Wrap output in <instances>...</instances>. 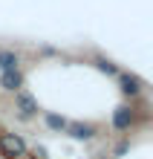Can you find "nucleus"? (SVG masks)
<instances>
[{
    "mask_svg": "<svg viewBox=\"0 0 153 159\" xmlns=\"http://www.w3.org/2000/svg\"><path fill=\"white\" fill-rule=\"evenodd\" d=\"M12 110H15V119L17 121H35V119H41L43 113V107H41V101L35 98V93L29 90H20V93H15L12 96Z\"/></svg>",
    "mask_w": 153,
    "mask_h": 159,
    "instance_id": "f257e3e1",
    "label": "nucleus"
},
{
    "mask_svg": "<svg viewBox=\"0 0 153 159\" xmlns=\"http://www.w3.org/2000/svg\"><path fill=\"white\" fill-rule=\"evenodd\" d=\"M116 87H119V93L124 96V101H139L147 93L145 78L136 75V72H130V70H121L119 75H116Z\"/></svg>",
    "mask_w": 153,
    "mask_h": 159,
    "instance_id": "f03ea898",
    "label": "nucleus"
},
{
    "mask_svg": "<svg viewBox=\"0 0 153 159\" xmlns=\"http://www.w3.org/2000/svg\"><path fill=\"white\" fill-rule=\"evenodd\" d=\"M26 153H29V145L20 133H15V130L0 133V156L3 159H23Z\"/></svg>",
    "mask_w": 153,
    "mask_h": 159,
    "instance_id": "7ed1b4c3",
    "label": "nucleus"
},
{
    "mask_svg": "<svg viewBox=\"0 0 153 159\" xmlns=\"http://www.w3.org/2000/svg\"><path fill=\"white\" fill-rule=\"evenodd\" d=\"M98 133H101L98 121H87V119H70L64 130V136H70L72 142H92Z\"/></svg>",
    "mask_w": 153,
    "mask_h": 159,
    "instance_id": "20e7f679",
    "label": "nucleus"
},
{
    "mask_svg": "<svg viewBox=\"0 0 153 159\" xmlns=\"http://www.w3.org/2000/svg\"><path fill=\"white\" fill-rule=\"evenodd\" d=\"M133 125H136V107H133V101H124V104H119V107L110 113V127H113V133H127Z\"/></svg>",
    "mask_w": 153,
    "mask_h": 159,
    "instance_id": "39448f33",
    "label": "nucleus"
},
{
    "mask_svg": "<svg viewBox=\"0 0 153 159\" xmlns=\"http://www.w3.org/2000/svg\"><path fill=\"white\" fill-rule=\"evenodd\" d=\"M26 90V72L23 67L20 70H6L0 72V93H6V96H15V93Z\"/></svg>",
    "mask_w": 153,
    "mask_h": 159,
    "instance_id": "423d86ee",
    "label": "nucleus"
},
{
    "mask_svg": "<svg viewBox=\"0 0 153 159\" xmlns=\"http://www.w3.org/2000/svg\"><path fill=\"white\" fill-rule=\"evenodd\" d=\"M23 67V55L12 49V46H0V72L6 70H20Z\"/></svg>",
    "mask_w": 153,
    "mask_h": 159,
    "instance_id": "0eeeda50",
    "label": "nucleus"
},
{
    "mask_svg": "<svg viewBox=\"0 0 153 159\" xmlns=\"http://www.w3.org/2000/svg\"><path fill=\"white\" fill-rule=\"evenodd\" d=\"M41 121H43V127L49 130V133H64L70 119L61 116V113H55V110H43V113H41Z\"/></svg>",
    "mask_w": 153,
    "mask_h": 159,
    "instance_id": "6e6552de",
    "label": "nucleus"
},
{
    "mask_svg": "<svg viewBox=\"0 0 153 159\" xmlns=\"http://www.w3.org/2000/svg\"><path fill=\"white\" fill-rule=\"evenodd\" d=\"M92 67L98 70L101 75H107V78H116L119 72H121L119 64L113 61V58H107V55H101V52H95V55H92Z\"/></svg>",
    "mask_w": 153,
    "mask_h": 159,
    "instance_id": "1a4fd4ad",
    "label": "nucleus"
},
{
    "mask_svg": "<svg viewBox=\"0 0 153 159\" xmlns=\"http://www.w3.org/2000/svg\"><path fill=\"white\" fill-rule=\"evenodd\" d=\"M130 151V139H121V142H116V148H113V156H124Z\"/></svg>",
    "mask_w": 153,
    "mask_h": 159,
    "instance_id": "9d476101",
    "label": "nucleus"
},
{
    "mask_svg": "<svg viewBox=\"0 0 153 159\" xmlns=\"http://www.w3.org/2000/svg\"><path fill=\"white\" fill-rule=\"evenodd\" d=\"M0 133H3V130H0Z\"/></svg>",
    "mask_w": 153,
    "mask_h": 159,
    "instance_id": "9b49d317",
    "label": "nucleus"
}]
</instances>
